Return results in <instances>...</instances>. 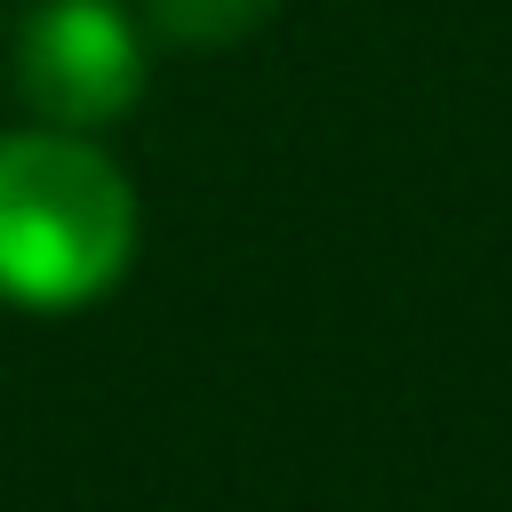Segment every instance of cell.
Segmentation results:
<instances>
[{
  "mask_svg": "<svg viewBox=\"0 0 512 512\" xmlns=\"http://www.w3.org/2000/svg\"><path fill=\"white\" fill-rule=\"evenodd\" d=\"M136 256V184L72 128L0 136V296L24 312L96 304Z\"/></svg>",
  "mask_w": 512,
  "mask_h": 512,
  "instance_id": "6da1fadb",
  "label": "cell"
},
{
  "mask_svg": "<svg viewBox=\"0 0 512 512\" xmlns=\"http://www.w3.org/2000/svg\"><path fill=\"white\" fill-rule=\"evenodd\" d=\"M16 88L40 128H104L144 96V40L112 0H40L16 40Z\"/></svg>",
  "mask_w": 512,
  "mask_h": 512,
  "instance_id": "7a4b0ae2",
  "label": "cell"
},
{
  "mask_svg": "<svg viewBox=\"0 0 512 512\" xmlns=\"http://www.w3.org/2000/svg\"><path fill=\"white\" fill-rule=\"evenodd\" d=\"M280 0H144L152 32L176 48H232L240 32H256Z\"/></svg>",
  "mask_w": 512,
  "mask_h": 512,
  "instance_id": "3957f363",
  "label": "cell"
}]
</instances>
